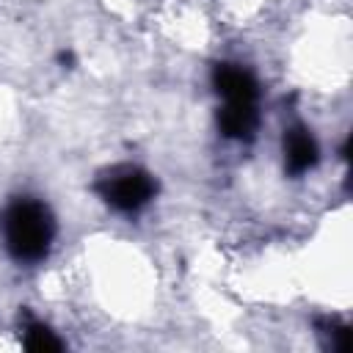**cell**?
Instances as JSON below:
<instances>
[{
	"label": "cell",
	"instance_id": "6da1fadb",
	"mask_svg": "<svg viewBox=\"0 0 353 353\" xmlns=\"http://www.w3.org/2000/svg\"><path fill=\"white\" fill-rule=\"evenodd\" d=\"M3 245L11 259L22 265L41 262L55 240V218L50 207L33 196H19L6 204L0 215Z\"/></svg>",
	"mask_w": 353,
	"mask_h": 353
},
{
	"label": "cell",
	"instance_id": "5b68a950",
	"mask_svg": "<svg viewBox=\"0 0 353 353\" xmlns=\"http://www.w3.org/2000/svg\"><path fill=\"white\" fill-rule=\"evenodd\" d=\"M259 127V102H223L218 110V130L229 141H251Z\"/></svg>",
	"mask_w": 353,
	"mask_h": 353
},
{
	"label": "cell",
	"instance_id": "3957f363",
	"mask_svg": "<svg viewBox=\"0 0 353 353\" xmlns=\"http://www.w3.org/2000/svg\"><path fill=\"white\" fill-rule=\"evenodd\" d=\"M212 88L223 102H259L256 77L240 63H215L212 66Z\"/></svg>",
	"mask_w": 353,
	"mask_h": 353
},
{
	"label": "cell",
	"instance_id": "277c9868",
	"mask_svg": "<svg viewBox=\"0 0 353 353\" xmlns=\"http://www.w3.org/2000/svg\"><path fill=\"white\" fill-rule=\"evenodd\" d=\"M281 146H284V171L292 176H303L320 160V146H317L312 130H306L301 124L284 130Z\"/></svg>",
	"mask_w": 353,
	"mask_h": 353
},
{
	"label": "cell",
	"instance_id": "52a82bcc",
	"mask_svg": "<svg viewBox=\"0 0 353 353\" xmlns=\"http://www.w3.org/2000/svg\"><path fill=\"white\" fill-rule=\"evenodd\" d=\"M320 334L328 339V347H331V350H347V347H350V331H347V325L325 323Z\"/></svg>",
	"mask_w": 353,
	"mask_h": 353
},
{
	"label": "cell",
	"instance_id": "7a4b0ae2",
	"mask_svg": "<svg viewBox=\"0 0 353 353\" xmlns=\"http://www.w3.org/2000/svg\"><path fill=\"white\" fill-rule=\"evenodd\" d=\"M94 188H97L99 199L121 215L141 212L157 196V179L146 168L132 165V163H121V165L108 168L105 174H99Z\"/></svg>",
	"mask_w": 353,
	"mask_h": 353
},
{
	"label": "cell",
	"instance_id": "8992f818",
	"mask_svg": "<svg viewBox=\"0 0 353 353\" xmlns=\"http://www.w3.org/2000/svg\"><path fill=\"white\" fill-rule=\"evenodd\" d=\"M19 336H22V345L28 350H36V353H52V350H61L63 347V342L55 336V331L50 325L39 323V320H28L22 325V334Z\"/></svg>",
	"mask_w": 353,
	"mask_h": 353
}]
</instances>
